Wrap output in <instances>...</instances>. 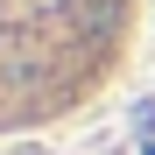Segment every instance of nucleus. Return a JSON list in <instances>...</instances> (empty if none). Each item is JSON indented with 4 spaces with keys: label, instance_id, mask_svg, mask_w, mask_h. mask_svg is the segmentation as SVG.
<instances>
[{
    "label": "nucleus",
    "instance_id": "f257e3e1",
    "mask_svg": "<svg viewBox=\"0 0 155 155\" xmlns=\"http://www.w3.org/2000/svg\"><path fill=\"white\" fill-rule=\"evenodd\" d=\"M141 0H0V134L85 113L134 49Z\"/></svg>",
    "mask_w": 155,
    "mask_h": 155
}]
</instances>
